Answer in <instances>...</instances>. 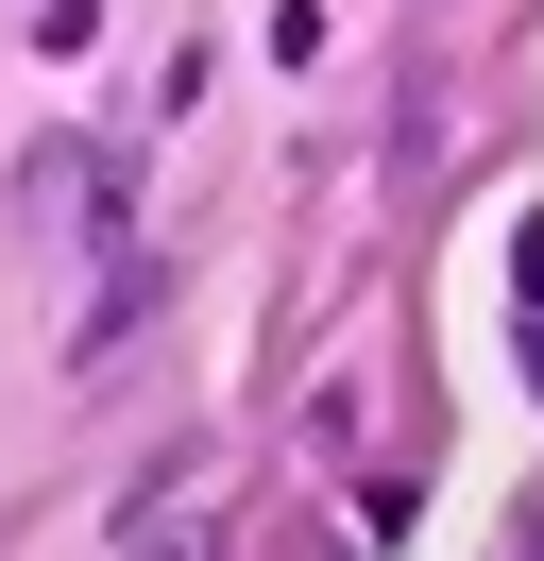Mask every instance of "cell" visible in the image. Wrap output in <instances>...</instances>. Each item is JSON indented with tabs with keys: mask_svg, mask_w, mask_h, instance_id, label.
I'll return each instance as SVG.
<instances>
[{
	"mask_svg": "<svg viewBox=\"0 0 544 561\" xmlns=\"http://www.w3.org/2000/svg\"><path fill=\"white\" fill-rule=\"evenodd\" d=\"M120 561H222V511H204V493H170V511H154V527H136V545H120Z\"/></svg>",
	"mask_w": 544,
	"mask_h": 561,
	"instance_id": "cell-1",
	"label": "cell"
},
{
	"mask_svg": "<svg viewBox=\"0 0 544 561\" xmlns=\"http://www.w3.org/2000/svg\"><path fill=\"white\" fill-rule=\"evenodd\" d=\"M510 289H528V307H544V221H528V239H510Z\"/></svg>",
	"mask_w": 544,
	"mask_h": 561,
	"instance_id": "cell-2",
	"label": "cell"
}]
</instances>
